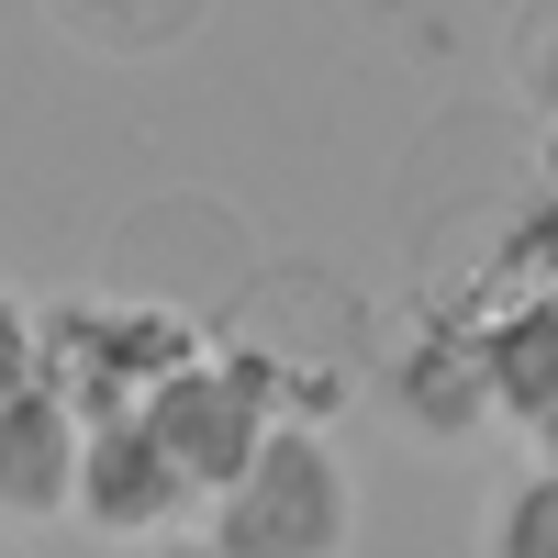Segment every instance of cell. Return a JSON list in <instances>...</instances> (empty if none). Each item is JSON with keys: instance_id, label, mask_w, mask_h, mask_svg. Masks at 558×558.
Returning <instances> with one entry per match:
<instances>
[{"instance_id": "obj_1", "label": "cell", "mask_w": 558, "mask_h": 558, "mask_svg": "<svg viewBox=\"0 0 558 558\" xmlns=\"http://www.w3.org/2000/svg\"><path fill=\"white\" fill-rule=\"evenodd\" d=\"M202 536L235 547V558H336L357 536V481H347L336 436L302 425V413H279L257 436V458L202 502Z\"/></svg>"}, {"instance_id": "obj_2", "label": "cell", "mask_w": 558, "mask_h": 558, "mask_svg": "<svg viewBox=\"0 0 558 558\" xmlns=\"http://www.w3.org/2000/svg\"><path fill=\"white\" fill-rule=\"evenodd\" d=\"M191 347H202V313H191V302H146V291H134V302H112V291H68V302L34 313V380L68 391L78 413L146 402Z\"/></svg>"}, {"instance_id": "obj_3", "label": "cell", "mask_w": 558, "mask_h": 558, "mask_svg": "<svg viewBox=\"0 0 558 558\" xmlns=\"http://www.w3.org/2000/svg\"><path fill=\"white\" fill-rule=\"evenodd\" d=\"M134 413H146V436L168 447V470L191 481L202 502L235 481L246 458H257V436L279 425V413H268V391H257V368H246L235 347H223V357H213V347H191V357H179V368H168V380L134 402Z\"/></svg>"}, {"instance_id": "obj_4", "label": "cell", "mask_w": 558, "mask_h": 558, "mask_svg": "<svg viewBox=\"0 0 558 558\" xmlns=\"http://www.w3.org/2000/svg\"><path fill=\"white\" fill-rule=\"evenodd\" d=\"M202 492L168 470V447L146 436V413H89L78 425V492H68V525H89L101 547H146L168 525H191Z\"/></svg>"}, {"instance_id": "obj_5", "label": "cell", "mask_w": 558, "mask_h": 558, "mask_svg": "<svg viewBox=\"0 0 558 558\" xmlns=\"http://www.w3.org/2000/svg\"><path fill=\"white\" fill-rule=\"evenodd\" d=\"M78 425H89V413H78L68 391H45V380H12V391H0V525H12V536L68 525Z\"/></svg>"}, {"instance_id": "obj_6", "label": "cell", "mask_w": 558, "mask_h": 558, "mask_svg": "<svg viewBox=\"0 0 558 558\" xmlns=\"http://www.w3.org/2000/svg\"><path fill=\"white\" fill-rule=\"evenodd\" d=\"M391 413L425 447H458V436H481L492 425V391H481V347L470 336H413L391 357Z\"/></svg>"}, {"instance_id": "obj_7", "label": "cell", "mask_w": 558, "mask_h": 558, "mask_svg": "<svg viewBox=\"0 0 558 558\" xmlns=\"http://www.w3.org/2000/svg\"><path fill=\"white\" fill-rule=\"evenodd\" d=\"M89 57H179L202 23H213V0H45Z\"/></svg>"}, {"instance_id": "obj_8", "label": "cell", "mask_w": 558, "mask_h": 558, "mask_svg": "<svg viewBox=\"0 0 558 558\" xmlns=\"http://www.w3.org/2000/svg\"><path fill=\"white\" fill-rule=\"evenodd\" d=\"M481 391L492 413H536L558 402V313H514V324H492V347H481Z\"/></svg>"}, {"instance_id": "obj_9", "label": "cell", "mask_w": 558, "mask_h": 558, "mask_svg": "<svg viewBox=\"0 0 558 558\" xmlns=\"http://www.w3.org/2000/svg\"><path fill=\"white\" fill-rule=\"evenodd\" d=\"M502 78H514V101L558 134V0H525L514 34H502Z\"/></svg>"}, {"instance_id": "obj_10", "label": "cell", "mask_w": 558, "mask_h": 558, "mask_svg": "<svg viewBox=\"0 0 558 558\" xmlns=\"http://www.w3.org/2000/svg\"><path fill=\"white\" fill-rule=\"evenodd\" d=\"M492 547H502V558H558V458H536V470L502 492Z\"/></svg>"}, {"instance_id": "obj_11", "label": "cell", "mask_w": 558, "mask_h": 558, "mask_svg": "<svg viewBox=\"0 0 558 558\" xmlns=\"http://www.w3.org/2000/svg\"><path fill=\"white\" fill-rule=\"evenodd\" d=\"M12 380H34V302L0 279V391H12Z\"/></svg>"}]
</instances>
